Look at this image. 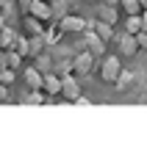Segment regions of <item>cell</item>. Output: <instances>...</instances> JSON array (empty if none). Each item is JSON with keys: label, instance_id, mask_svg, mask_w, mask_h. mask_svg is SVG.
<instances>
[{"label": "cell", "instance_id": "17", "mask_svg": "<svg viewBox=\"0 0 147 152\" xmlns=\"http://www.w3.org/2000/svg\"><path fill=\"white\" fill-rule=\"evenodd\" d=\"M47 3H50V14H53V20H56V17L61 20V17L67 14V3H64V0H47Z\"/></svg>", "mask_w": 147, "mask_h": 152}, {"label": "cell", "instance_id": "1", "mask_svg": "<svg viewBox=\"0 0 147 152\" xmlns=\"http://www.w3.org/2000/svg\"><path fill=\"white\" fill-rule=\"evenodd\" d=\"M119 72H122V61H119V56H106L103 66H100V77H103L106 83H114V80L119 77Z\"/></svg>", "mask_w": 147, "mask_h": 152}, {"label": "cell", "instance_id": "28", "mask_svg": "<svg viewBox=\"0 0 147 152\" xmlns=\"http://www.w3.org/2000/svg\"><path fill=\"white\" fill-rule=\"evenodd\" d=\"M3 25H6V20H3V17H0V31H3Z\"/></svg>", "mask_w": 147, "mask_h": 152}, {"label": "cell", "instance_id": "20", "mask_svg": "<svg viewBox=\"0 0 147 152\" xmlns=\"http://www.w3.org/2000/svg\"><path fill=\"white\" fill-rule=\"evenodd\" d=\"M119 6L125 8V14H142V6H139V0H119Z\"/></svg>", "mask_w": 147, "mask_h": 152}, {"label": "cell", "instance_id": "18", "mask_svg": "<svg viewBox=\"0 0 147 152\" xmlns=\"http://www.w3.org/2000/svg\"><path fill=\"white\" fill-rule=\"evenodd\" d=\"M47 25H50V31H44V42H47V44H50V42H56V39H61V36H64V31L58 28V22H47Z\"/></svg>", "mask_w": 147, "mask_h": 152}, {"label": "cell", "instance_id": "26", "mask_svg": "<svg viewBox=\"0 0 147 152\" xmlns=\"http://www.w3.org/2000/svg\"><path fill=\"white\" fill-rule=\"evenodd\" d=\"M103 6H114V8H117V6H119V0H103Z\"/></svg>", "mask_w": 147, "mask_h": 152}, {"label": "cell", "instance_id": "25", "mask_svg": "<svg viewBox=\"0 0 147 152\" xmlns=\"http://www.w3.org/2000/svg\"><path fill=\"white\" fill-rule=\"evenodd\" d=\"M6 88H8V86H0V102L8 100V91H6Z\"/></svg>", "mask_w": 147, "mask_h": 152}, {"label": "cell", "instance_id": "23", "mask_svg": "<svg viewBox=\"0 0 147 152\" xmlns=\"http://www.w3.org/2000/svg\"><path fill=\"white\" fill-rule=\"evenodd\" d=\"M133 39H136V47H139V50H142V47H147V33H144V31L133 33Z\"/></svg>", "mask_w": 147, "mask_h": 152}, {"label": "cell", "instance_id": "3", "mask_svg": "<svg viewBox=\"0 0 147 152\" xmlns=\"http://www.w3.org/2000/svg\"><path fill=\"white\" fill-rule=\"evenodd\" d=\"M78 94H81L78 75H61V91H58V97H61V100H67V102H72Z\"/></svg>", "mask_w": 147, "mask_h": 152}, {"label": "cell", "instance_id": "5", "mask_svg": "<svg viewBox=\"0 0 147 152\" xmlns=\"http://www.w3.org/2000/svg\"><path fill=\"white\" fill-rule=\"evenodd\" d=\"M58 28L64 33H83L86 20H83V17H75V14H64L61 20H58Z\"/></svg>", "mask_w": 147, "mask_h": 152}, {"label": "cell", "instance_id": "21", "mask_svg": "<svg viewBox=\"0 0 147 152\" xmlns=\"http://www.w3.org/2000/svg\"><path fill=\"white\" fill-rule=\"evenodd\" d=\"M0 86H14V69L0 66Z\"/></svg>", "mask_w": 147, "mask_h": 152}, {"label": "cell", "instance_id": "24", "mask_svg": "<svg viewBox=\"0 0 147 152\" xmlns=\"http://www.w3.org/2000/svg\"><path fill=\"white\" fill-rule=\"evenodd\" d=\"M31 3H33V0H20V8H22L25 14H28V8H31Z\"/></svg>", "mask_w": 147, "mask_h": 152}, {"label": "cell", "instance_id": "29", "mask_svg": "<svg viewBox=\"0 0 147 152\" xmlns=\"http://www.w3.org/2000/svg\"><path fill=\"white\" fill-rule=\"evenodd\" d=\"M139 6H142V8H144V6H147V0H139Z\"/></svg>", "mask_w": 147, "mask_h": 152}, {"label": "cell", "instance_id": "11", "mask_svg": "<svg viewBox=\"0 0 147 152\" xmlns=\"http://www.w3.org/2000/svg\"><path fill=\"white\" fill-rule=\"evenodd\" d=\"M97 20H100V22H106V25H117L119 11H117L114 6H100V8H97Z\"/></svg>", "mask_w": 147, "mask_h": 152}, {"label": "cell", "instance_id": "10", "mask_svg": "<svg viewBox=\"0 0 147 152\" xmlns=\"http://www.w3.org/2000/svg\"><path fill=\"white\" fill-rule=\"evenodd\" d=\"M22 28H25V36H42V33H44V22H39L36 17L28 14L22 20Z\"/></svg>", "mask_w": 147, "mask_h": 152}, {"label": "cell", "instance_id": "9", "mask_svg": "<svg viewBox=\"0 0 147 152\" xmlns=\"http://www.w3.org/2000/svg\"><path fill=\"white\" fill-rule=\"evenodd\" d=\"M42 91L50 94V97H58V91H61V77H58L56 72L42 75Z\"/></svg>", "mask_w": 147, "mask_h": 152}, {"label": "cell", "instance_id": "16", "mask_svg": "<svg viewBox=\"0 0 147 152\" xmlns=\"http://www.w3.org/2000/svg\"><path fill=\"white\" fill-rule=\"evenodd\" d=\"M36 69H39L42 75L53 72V61H50V56H44V53H39V56H36Z\"/></svg>", "mask_w": 147, "mask_h": 152}, {"label": "cell", "instance_id": "27", "mask_svg": "<svg viewBox=\"0 0 147 152\" xmlns=\"http://www.w3.org/2000/svg\"><path fill=\"white\" fill-rule=\"evenodd\" d=\"M6 3H8V0H0V11H3V8H6Z\"/></svg>", "mask_w": 147, "mask_h": 152}, {"label": "cell", "instance_id": "7", "mask_svg": "<svg viewBox=\"0 0 147 152\" xmlns=\"http://www.w3.org/2000/svg\"><path fill=\"white\" fill-rule=\"evenodd\" d=\"M117 50H119V56H125V58H131L139 53V47H136V39L131 36V33H122V36H117Z\"/></svg>", "mask_w": 147, "mask_h": 152}, {"label": "cell", "instance_id": "13", "mask_svg": "<svg viewBox=\"0 0 147 152\" xmlns=\"http://www.w3.org/2000/svg\"><path fill=\"white\" fill-rule=\"evenodd\" d=\"M92 31H95V33H97V36L103 39L106 44L114 39V25H106V22H100V20H95V28H92Z\"/></svg>", "mask_w": 147, "mask_h": 152}, {"label": "cell", "instance_id": "8", "mask_svg": "<svg viewBox=\"0 0 147 152\" xmlns=\"http://www.w3.org/2000/svg\"><path fill=\"white\" fill-rule=\"evenodd\" d=\"M139 31H147V17L144 14H128L125 17V33H139Z\"/></svg>", "mask_w": 147, "mask_h": 152}, {"label": "cell", "instance_id": "14", "mask_svg": "<svg viewBox=\"0 0 147 152\" xmlns=\"http://www.w3.org/2000/svg\"><path fill=\"white\" fill-rule=\"evenodd\" d=\"M44 44H47V42H44V33H42V36H28V56H39V53H44Z\"/></svg>", "mask_w": 147, "mask_h": 152}, {"label": "cell", "instance_id": "4", "mask_svg": "<svg viewBox=\"0 0 147 152\" xmlns=\"http://www.w3.org/2000/svg\"><path fill=\"white\" fill-rule=\"evenodd\" d=\"M106 47H108V44H106L103 39H100L95 31H83V50H89L95 58H103Z\"/></svg>", "mask_w": 147, "mask_h": 152}, {"label": "cell", "instance_id": "12", "mask_svg": "<svg viewBox=\"0 0 147 152\" xmlns=\"http://www.w3.org/2000/svg\"><path fill=\"white\" fill-rule=\"evenodd\" d=\"M25 83H28V88L39 91V88H42V72L36 66H28V69H25Z\"/></svg>", "mask_w": 147, "mask_h": 152}, {"label": "cell", "instance_id": "2", "mask_svg": "<svg viewBox=\"0 0 147 152\" xmlns=\"http://www.w3.org/2000/svg\"><path fill=\"white\" fill-rule=\"evenodd\" d=\"M69 64H72V75H81V77H83V75L92 72V66H95V56H92L89 50H81Z\"/></svg>", "mask_w": 147, "mask_h": 152}, {"label": "cell", "instance_id": "15", "mask_svg": "<svg viewBox=\"0 0 147 152\" xmlns=\"http://www.w3.org/2000/svg\"><path fill=\"white\" fill-rule=\"evenodd\" d=\"M14 39H17V33L8 28V25H3V31H0V50H11Z\"/></svg>", "mask_w": 147, "mask_h": 152}, {"label": "cell", "instance_id": "22", "mask_svg": "<svg viewBox=\"0 0 147 152\" xmlns=\"http://www.w3.org/2000/svg\"><path fill=\"white\" fill-rule=\"evenodd\" d=\"M53 72H56L58 77H61V75H72V64H69V61H64V64H58Z\"/></svg>", "mask_w": 147, "mask_h": 152}, {"label": "cell", "instance_id": "19", "mask_svg": "<svg viewBox=\"0 0 147 152\" xmlns=\"http://www.w3.org/2000/svg\"><path fill=\"white\" fill-rule=\"evenodd\" d=\"M11 50H14V53H20V56L25 58V56H28V36H17Z\"/></svg>", "mask_w": 147, "mask_h": 152}, {"label": "cell", "instance_id": "6", "mask_svg": "<svg viewBox=\"0 0 147 152\" xmlns=\"http://www.w3.org/2000/svg\"><path fill=\"white\" fill-rule=\"evenodd\" d=\"M28 14L36 17L39 22H44V28H47V22H53V14H50V3H47V0H33L31 8H28Z\"/></svg>", "mask_w": 147, "mask_h": 152}]
</instances>
